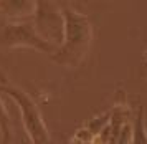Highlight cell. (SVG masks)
<instances>
[{
    "label": "cell",
    "instance_id": "obj_2",
    "mask_svg": "<svg viewBox=\"0 0 147 144\" xmlns=\"http://www.w3.org/2000/svg\"><path fill=\"white\" fill-rule=\"evenodd\" d=\"M0 90L8 94L10 98L17 103V108L20 111L22 123H23V129L27 132L28 139L32 144H50V132L48 128L43 121L40 109L36 103L33 101L32 96H28L23 90L13 88L10 85H2Z\"/></svg>",
    "mask_w": 147,
    "mask_h": 144
},
{
    "label": "cell",
    "instance_id": "obj_5",
    "mask_svg": "<svg viewBox=\"0 0 147 144\" xmlns=\"http://www.w3.org/2000/svg\"><path fill=\"white\" fill-rule=\"evenodd\" d=\"M35 0H0V15L12 22L32 20L35 13Z\"/></svg>",
    "mask_w": 147,
    "mask_h": 144
},
{
    "label": "cell",
    "instance_id": "obj_6",
    "mask_svg": "<svg viewBox=\"0 0 147 144\" xmlns=\"http://www.w3.org/2000/svg\"><path fill=\"white\" fill-rule=\"evenodd\" d=\"M0 136L2 144H8L12 139V129H10V116H8L7 106L0 99Z\"/></svg>",
    "mask_w": 147,
    "mask_h": 144
},
{
    "label": "cell",
    "instance_id": "obj_4",
    "mask_svg": "<svg viewBox=\"0 0 147 144\" xmlns=\"http://www.w3.org/2000/svg\"><path fill=\"white\" fill-rule=\"evenodd\" d=\"M35 2L36 5L32 22L40 37L50 41L51 45H55L58 40L63 41V26H65L63 12L58 10V7L51 0H35Z\"/></svg>",
    "mask_w": 147,
    "mask_h": 144
},
{
    "label": "cell",
    "instance_id": "obj_7",
    "mask_svg": "<svg viewBox=\"0 0 147 144\" xmlns=\"http://www.w3.org/2000/svg\"><path fill=\"white\" fill-rule=\"evenodd\" d=\"M0 81H2V85H8V81H7V78L3 76V73L0 71Z\"/></svg>",
    "mask_w": 147,
    "mask_h": 144
},
{
    "label": "cell",
    "instance_id": "obj_1",
    "mask_svg": "<svg viewBox=\"0 0 147 144\" xmlns=\"http://www.w3.org/2000/svg\"><path fill=\"white\" fill-rule=\"evenodd\" d=\"M63 45L56 48L51 58L60 65L73 66L80 61L88 50L91 40V26L86 17L80 15L74 10L65 8L63 10Z\"/></svg>",
    "mask_w": 147,
    "mask_h": 144
},
{
    "label": "cell",
    "instance_id": "obj_3",
    "mask_svg": "<svg viewBox=\"0 0 147 144\" xmlns=\"http://www.w3.org/2000/svg\"><path fill=\"white\" fill-rule=\"evenodd\" d=\"M0 45L5 48H33L36 52L53 55L56 46L41 38L33 22H8L0 26Z\"/></svg>",
    "mask_w": 147,
    "mask_h": 144
}]
</instances>
